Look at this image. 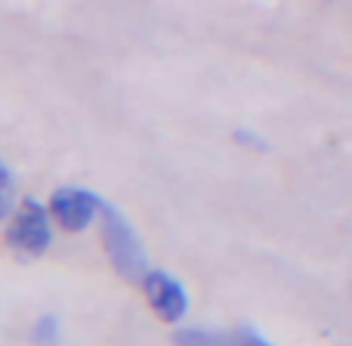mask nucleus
Wrapping results in <instances>:
<instances>
[{
	"label": "nucleus",
	"mask_w": 352,
	"mask_h": 346,
	"mask_svg": "<svg viewBox=\"0 0 352 346\" xmlns=\"http://www.w3.org/2000/svg\"><path fill=\"white\" fill-rule=\"evenodd\" d=\"M176 346H238V331H207V328H179L173 334Z\"/></svg>",
	"instance_id": "nucleus-5"
},
{
	"label": "nucleus",
	"mask_w": 352,
	"mask_h": 346,
	"mask_svg": "<svg viewBox=\"0 0 352 346\" xmlns=\"http://www.w3.org/2000/svg\"><path fill=\"white\" fill-rule=\"evenodd\" d=\"M99 204H102V198L87 192V188H59V192H53V198H50V213L56 217V223H59L62 229L80 232L96 219Z\"/></svg>",
	"instance_id": "nucleus-3"
},
{
	"label": "nucleus",
	"mask_w": 352,
	"mask_h": 346,
	"mask_svg": "<svg viewBox=\"0 0 352 346\" xmlns=\"http://www.w3.org/2000/svg\"><path fill=\"white\" fill-rule=\"evenodd\" d=\"M50 238L53 232H50L47 207L41 201H25L6 229V241L25 257H41L50 248Z\"/></svg>",
	"instance_id": "nucleus-2"
},
{
	"label": "nucleus",
	"mask_w": 352,
	"mask_h": 346,
	"mask_svg": "<svg viewBox=\"0 0 352 346\" xmlns=\"http://www.w3.org/2000/svg\"><path fill=\"white\" fill-rule=\"evenodd\" d=\"M146 294L152 310L158 312L164 322H179L188 310V294L173 275L167 272H146Z\"/></svg>",
	"instance_id": "nucleus-4"
},
{
	"label": "nucleus",
	"mask_w": 352,
	"mask_h": 346,
	"mask_svg": "<svg viewBox=\"0 0 352 346\" xmlns=\"http://www.w3.org/2000/svg\"><path fill=\"white\" fill-rule=\"evenodd\" d=\"M34 346H59V322H56V316H43L34 325Z\"/></svg>",
	"instance_id": "nucleus-6"
},
{
	"label": "nucleus",
	"mask_w": 352,
	"mask_h": 346,
	"mask_svg": "<svg viewBox=\"0 0 352 346\" xmlns=\"http://www.w3.org/2000/svg\"><path fill=\"white\" fill-rule=\"evenodd\" d=\"M12 198H16V188H12V176L0 164V223L12 213Z\"/></svg>",
	"instance_id": "nucleus-7"
},
{
	"label": "nucleus",
	"mask_w": 352,
	"mask_h": 346,
	"mask_svg": "<svg viewBox=\"0 0 352 346\" xmlns=\"http://www.w3.org/2000/svg\"><path fill=\"white\" fill-rule=\"evenodd\" d=\"M99 217H102L105 250H109L118 275H124L127 281H142L148 272V257H146L140 235L133 232V226L124 219V213L115 204H105V201L99 204Z\"/></svg>",
	"instance_id": "nucleus-1"
}]
</instances>
